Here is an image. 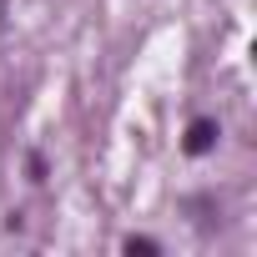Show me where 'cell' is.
Returning a JSON list of instances; mask_svg holds the SVG:
<instances>
[{"label":"cell","instance_id":"obj_1","mask_svg":"<svg viewBox=\"0 0 257 257\" xmlns=\"http://www.w3.org/2000/svg\"><path fill=\"white\" fill-rule=\"evenodd\" d=\"M217 137H222V132H217V121H207V116H202V121H192V126H187V152H192V157H207V152L217 147Z\"/></svg>","mask_w":257,"mask_h":257},{"label":"cell","instance_id":"obj_2","mask_svg":"<svg viewBox=\"0 0 257 257\" xmlns=\"http://www.w3.org/2000/svg\"><path fill=\"white\" fill-rule=\"evenodd\" d=\"M121 247H126V252H132V257H157V252H162V247H157L152 237H126Z\"/></svg>","mask_w":257,"mask_h":257}]
</instances>
